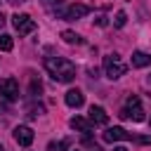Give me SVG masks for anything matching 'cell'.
Returning <instances> with one entry per match:
<instances>
[{"instance_id":"obj_18","label":"cell","mask_w":151,"mask_h":151,"mask_svg":"<svg viewBox=\"0 0 151 151\" xmlns=\"http://www.w3.org/2000/svg\"><path fill=\"white\" fill-rule=\"evenodd\" d=\"M83 144H85V146H87L90 151H101V149H99V146H97V144H94V142H92L90 137H85V139H83Z\"/></svg>"},{"instance_id":"obj_16","label":"cell","mask_w":151,"mask_h":151,"mask_svg":"<svg viewBox=\"0 0 151 151\" xmlns=\"http://www.w3.org/2000/svg\"><path fill=\"white\" fill-rule=\"evenodd\" d=\"M68 142H50L47 144V151H66Z\"/></svg>"},{"instance_id":"obj_22","label":"cell","mask_w":151,"mask_h":151,"mask_svg":"<svg viewBox=\"0 0 151 151\" xmlns=\"http://www.w3.org/2000/svg\"><path fill=\"white\" fill-rule=\"evenodd\" d=\"M5 26V17H2V12H0V28Z\"/></svg>"},{"instance_id":"obj_19","label":"cell","mask_w":151,"mask_h":151,"mask_svg":"<svg viewBox=\"0 0 151 151\" xmlns=\"http://www.w3.org/2000/svg\"><path fill=\"white\" fill-rule=\"evenodd\" d=\"M40 90H42V85L33 80V83H31V94H35V92H40Z\"/></svg>"},{"instance_id":"obj_27","label":"cell","mask_w":151,"mask_h":151,"mask_svg":"<svg viewBox=\"0 0 151 151\" xmlns=\"http://www.w3.org/2000/svg\"><path fill=\"white\" fill-rule=\"evenodd\" d=\"M0 151H2V146H0Z\"/></svg>"},{"instance_id":"obj_12","label":"cell","mask_w":151,"mask_h":151,"mask_svg":"<svg viewBox=\"0 0 151 151\" xmlns=\"http://www.w3.org/2000/svg\"><path fill=\"white\" fill-rule=\"evenodd\" d=\"M151 64V57L149 54H144V52H134L132 54V66L134 68H144V66H149Z\"/></svg>"},{"instance_id":"obj_21","label":"cell","mask_w":151,"mask_h":151,"mask_svg":"<svg viewBox=\"0 0 151 151\" xmlns=\"http://www.w3.org/2000/svg\"><path fill=\"white\" fill-rule=\"evenodd\" d=\"M109 21H106V17H97V26H106Z\"/></svg>"},{"instance_id":"obj_23","label":"cell","mask_w":151,"mask_h":151,"mask_svg":"<svg viewBox=\"0 0 151 151\" xmlns=\"http://www.w3.org/2000/svg\"><path fill=\"white\" fill-rule=\"evenodd\" d=\"M113 151H127V149H125V146H116Z\"/></svg>"},{"instance_id":"obj_15","label":"cell","mask_w":151,"mask_h":151,"mask_svg":"<svg viewBox=\"0 0 151 151\" xmlns=\"http://www.w3.org/2000/svg\"><path fill=\"white\" fill-rule=\"evenodd\" d=\"M125 21H127V14H125L123 9H118V12H116V19H113V26H116V28H123Z\"/></svg>"},{"instance_id":"obj_10","label":"cell","mask_w":151,"mask_h":151,"mask_svg":"<svg viewBox=\"0 0 151 151\" xmlns=\"http://www.w3.org/2000/svg\"><path fill=\"white\" fill-rule=\"evenodd\" d=\"M90 123L92 125H106L109 123V116L101 106H90Z\"/></svg>"},{"instance_id":"obj_13","label":"cell","mask_w":151,"mask_h":151,"mask_svg":"<svg viewBox=\"0 0 151 151\" xmlns=\"http://www.w3.org/2000/svg\"><path fill=\"white\" fill-rule=\"evenodd\" d=\"M12 47H14V40H12V35L2 33V35H0V50H2V52H9Z\"/></svg>"},{"instance_id":"obj_14","label":"cell","mask_w":151,"mask_h":151,"mask_svg":"<svg viewBox=\"0 0 151 151\" xmlns=\"http://www.w3.org/2000/svg\"><path fill=\"white\" fill-rule=\"evenodd\" d=\"M61 38H64L68 45H78V42H80V35H78V33H73V31H64V33H61Z\"/></svg>"},{"instance_id":"obj_3","label":"cell","mask_w":151,"mask_h":151,"mask_svg":"<svg viewBox=\"0 0 151 151\" xmlns=\"http://www.w3.org/2000/svg\"><path fill=\"white\" fill-rule=\"evenodd\" d=\"M123 120H127V118H132L134 123H142L146 116H144V109H142V104H139V97H127V106L125 109H120V113H118Z\"/></svg>"},{"instance_id":"obj_1","label":"cell","mask_w":151,"mask_h":151,"mask_svg":"<svg viewBox=\"0 0 151 151\" xmlns=\"http://www.w3.org/2000/svg\"><path fill=\"white\" fill-rule=\"evenodd\" d=\"M45 71L57 80V83H71L76 78V66L73 61L64 57H47L45 59Z\"/></svg>"},{"instance_id":"obj_5","label":"cell","mask_w":151,"mask_h":151,"mask_svg":"<svg viewBox=\"0 0 151 151\" xmlns=\"http://www.w3.org/2000/svg\"><path fill=\"white\" fill-rule=\"evenodd\" d=\"M0 94H2L7 101H14V99L19 97V83H17L12 76L0 78Z\"/></svg>"},{"instance_id":"obj_2","label":"cell","mask_w":151,"mask_h":151,"mask_svg":"<svg viewBox=\"0 0 151 151\" xmlns=\"http://www.w3.org/2000/svg\"><path fill=\"white\" fill-rule=\"evenodd\" d=\"M125 71H127V66L120 61L118 54H106L104 57V73H106V78L118 80L120 76H125Z\"/></svg>"},{"instance_id":"obj_7","label":"cell","mask_w":151,"mask_h":151,"mask_svg":"<svg viewBox=\"0 0 151 151\" xmlns=\"http://www.w3.org/2000/svg\"><path fill=\"white\" fill-rule=\"evenodd\" d=\"M87 14H90V7H87V5H83V2H73L71 7H66V12H64L61 17L68 19V21H76V19L87 17Z\"/></svg>"},{"instance_id":"obj_6","label":"cell","mask_w":151,"mask_h":151,"mask_svg":"<svg viewBox=\"0 0 151 151\" xmlns=\"http://www.w3.org/2000/svg\"><path fill=\"white\" fill-rule=\"evenodd\" d=\"M101 139L109 142V144H113V142H127V139H132V134H130L125 127H109V130L101 134Z\"/></svg>"},{"instance_id":"obj_9","label":"cell","mask_w":151,"mask_h":151,"mask_svg":"<svg viewBox=\"0 0 151 151\" xmlns=\"http://www.w3.org/2000/svg\"><path fill=\"white\" fill-rule=\"evenodd\" d=\"M64 101H66V106H71V109H78V106H83V101H85V94H83L80 90H68V92H66V97H64Z\"/></svg>"},{"instance_id":"obj_26","label":"cell","mask_w":151,"mask_h":151,"mask_svg":"<svg viewBox=\"0 0 151 151\" xmlns=\"http://www.w3.org/2000/svg\"><path fill=\"white\" fill-rule=\"evenodd\" d=\"M149 83H151V76H149Z\"/></svg>"},{"instance_id":"obj_17","label":"cell","mask_w":151,"mask_h":151,"mask_svg":"<svg viewBox=\"0 0 151 151\" xmlns=\"http://www.w3.org/2000/svg\"><path fill=\"white\" fill-rule=\"evenodd\" d=\"M40 113H42V106H31L28 109V118H38Z\"/></svg>"},{"instance_id":"obj_4","label":"cell","mask_w":151,"mask_h":151,"mask_svg":"<svg viewBox=\"0 0 151 151\" xmlns=\"http://www.w3.org/2000/svg\"><path fill=\"white\" fill-rule=\"evenodd\" d=\"M12 24H14V28H17L19 35H28V33L35 31V21L28 14H14L12 17Z\"/></svg>"},{"instance_id":"obj_20","label":"cell","mask_w":151,"mask_h":151,"mask_svg":"<svg viewBox=\"0 0 151 151\" xmlns=\"http://www.w3.org/2000/svg\"><path fill=\"white\" fill-rule=\"evenodd\" d=\"M134 139H137L139 144H151V137H149V134H142V137H134Z\"/></svg>"},{"instance_id":"obj_24","label":"cell","mask_w":151,"mask_h":151,"mask_svg":"<svg viewBox=\"0 0 151 151\" xmlns=\"http://www.w3.org/2000/svg\"><path fill=\"white\" fill-rule=\"evenodd\" d=\"M9 2H21V0H9Z\"/></svg>"},{"instance_id":"obj_25","label":"cell","mask_w":151,"mask_h":151,"mask_svg":"<svg viewBox=\"0 0 151 151\" xmlns=\"http://www.w3.org/2000/svg\"><path fill=\"white\" fill-rule=\"evenodd\" d=\"M0 111H2V104H0Z\"/></svg>"},{"instance_id":"obj_11","label":"cell","mask_w":151,"mask_h":151,"mask_svg":"<svg viewBox=\"0 0 151 151\" xmlns=\"http://www.w3.org/2000/svg\"><path fill=\"white\" fill-rule=\"evenodd\" d=\"M73 130H78V132H85V134H92V123L90 120H85V118H80V116H76V118H71V123H68Z\"/></svg>"},{"instance_id":"obj_8","label":"cell","mask_w":151,"mask_h":151,"mask_svg":"<svg viewBox=\"0 0 151 151\" xmlns=\"http://www.w3.org/2000/svg\"><path fill=\"white\" fill-rule=\"evenodd\" d=\"M14 139L19 146H31L33 144V130L26 125H19V127H14Z\"/></svg>"}]
</instances>
